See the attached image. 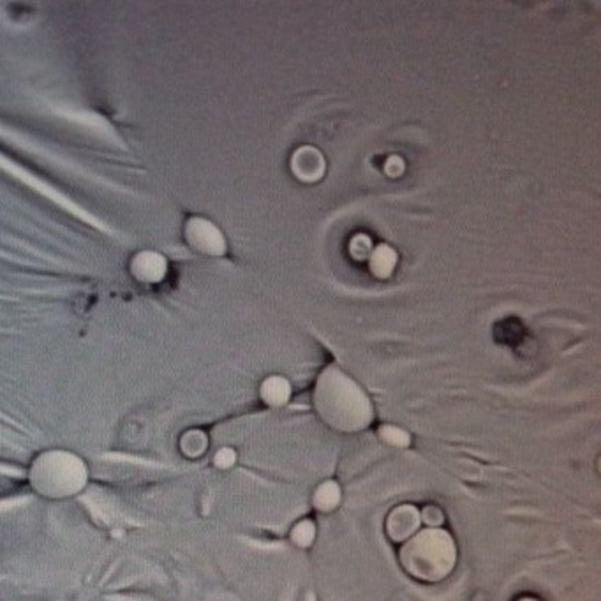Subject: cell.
<instances>
[{
	"instance_id": "6da1fadb",
	"label": "cell",
	"mask_w": 601,
	"mask_h": 601,
	"mask_svg": "<svg viewBox=\"0 0 601 601\" xmlns=\"http://www.w3.org/2000/svg\"><path fill=\"white\" fill-rule=\"evenodd\" d=\"M316 406L328 423L341 431H357L371 422V404L364 392L341 371L330 367L316 390Z\"/></svg>"
},
{
	"instance_id": "7a4b0ae2",
	"label": "cell",
	"mask_w": 601,
	"mask_h": 601,
	"mask_svg": "<svg viewBox=\"0 0 601 601\" xmlns=\"http://www.w3.org/2000/svg\"><path fill=\"white\" fill-rule=\"evenodd\" d=\"M453 561L455 545L452 538L439 529L423 531L402 550V563H406L409 572L423 579H438L448 575Z\"/></svg>"
},
{
	"instance_id": "3957f363",
	"label": "cell",
	"mask_w": 601,
	"mask_h": 601,
	"mask_svg": "<svg viewBox=\"0 0 601 601\" xmlns=\"http://www.w3.org/2000/svg\"><path fill=\"white\" fill-rule=\"evenodd\" d=\"M187 240L201 253L223 254L226 251L223 235L205 219H191L186 228Z\"/></svg>"
},
{
	"instance_id": "277c9868",
	"label": "cell",
	"mask_w": 601,
	"mask_h": 601,
	"mask_svg": "<svg viewBox=\"0 0 601 601\" xmlns=\"http://www.w3.org/2000/svg\"><path fill=\"white\" fill-rule=\"evenodd\" d=\"M291 170L297 175V179L304 182H316L325 173V159L312 147H302L295 152L291 159Z\"/></svg>"
},
{
	"instance_id": "5b68a950",
	"label": "cell",
	"mask_w": 601,
	"mask_h": 601,
	"mask_svg": "<svg viewBox=\"0 0 601 601\" xmlns=\"http://www.w3.org/2000/svg\"><path fill=\"white\" fill-rule=\"evenodd\" d=\"M133 274L136 279L145 282L161 281L166 272V261L156 253H141L134 258Z\"/></svg>"
},
{
	"instance_id": "8992f818",
	"label": "cell",
	"mask_w": 601,
	"mask_h": 601,
	"mask_svg": "<svg viewBox=\"0 0 601 601\" xmlns=\"http://www.w3.org/2000/svg\"><path fill=\"white\" fill-rule=\"evenodd\" d=\"M420 524V515L413 506H402L395 510L394 515L388 519V533L395 540L408 538L411 533H415L416 527Z\"/></svg>"
},
{
	"instance_id": "52a82bcc",
	"label": "cell",
	"mask_w": 601,
	"mask_h": 601,
	"mask_svg": "<svg viewBox=\"0 0 601 601\" xmlns=\"http://www.w3.org/2000/svg\"><path fill=\"white\" fill-rule=\"evenodd\" d=\"M369 258H371L372 274L379 277V279L390 277L394 272L395 265H397V253L390 245H378Z\"/></svg>"
},
{
	"instance_id": "ba28073f",
	"label": "cell",
	"mask_w": 601,
	"mask_h": 601,
	"mask_svg": "<svg viewBox=\"0 0 601 601\" xmlns=\"http://www.w3.org/2000/svg\"><path fill=\"white\" fill-rule=\"evenodd\" d=\"M261 397L270 406H282L291 397V386L288 381L279 376L268 378L261 386Z\"/></svg>"
},
{
	"instance_id": "9c48e42d",
	"label": "cell",
	"mask_w": 601,
	"mask_h": 601,
	"mask_svg": "<svg viewBox=\"0 0 601 601\" xmlns=\"http://www.w3.org/2000/svg\"><path fill=\"white\" fill-rule=\"evenodd\" d=\"M339 503H341V489L335 482L323 483L314 494V506L320 512H332Z\"/></svg>"
},
{
	"instance_id": "30bf717a",
	"label": "cell",
	"mask_w": 601,
	"mask_h": 601,
	"mask_svg": "<svg viewBox=\"0 0 601 601\" xmlns=\"http://www.w3.org/2000/svg\"><path fill=\"white\" fill-rule=\"evenodd\" d=\"M314 536H316V527L311 520L298 522L295 529L291 531V540L297 543L298 547H309L314 542Z\"/></svg>"
},
{
	"instance_id": "8fae6325",
	"label": "cell",
	"mask_w": 601,
	"mask_h": 601,
	"mask_svg": "<svg viewBox=\"0 0 601 601\" xmlns=\"http://www.w3.org/2000/svg\"><path fill=\"white\" fill-rule=\"evenodd\" d=\"M379 434H381V438L385 439L386 443H390V445L395 446H408L409 434L406 431H402L399 427H394V425H383L381 429H379Z\"/></svg>"
},
{
	"instance_id": "7c38bea8",
	"label": "cell",
	"mask_w": 601,
	"mask_h": 601,
	"mask_svg": "<svg viewBox=\"0 0 601 601\" xmlns=\"http://www.w3.org/2000/svg\"><path fill=\"white\" fill-rule=\"evenodd\" d=\"M349 253H351V256L355 260L367 258L372 253L371 238L367 237V235H357V237L351 240V244H349Z\"/></svg>"
},
{
	"instance_id": "4fadbf2b",
	"label": "cell",
	"mask_w": 601,
	"mask_h": 601,
	"mask_svg": "<svg viewBox=\"0 0 601 601\" xmlns=\"http://www.w3.org/2000/svg\"><path fill=\"white\" fill-rule=\"evenodd\" d=\"M235 461H237V453L230 450V448H224L221 452H217L216 464L219 468H230Z\"/></svg>"
},
{
	"instance_id": "5bb4252c",
	"label": "cell",
	"mask_w": 601,
	"mask_h": 601,
	"mask_svg": "<svg viewBox=\"0 0 601 601\" xmlns=\"http://www.w3.org/2000/svg\"><path fill=\"white\" fill-rule=\"evenodd\" d=\"M385 170L390 177H399L402 171L406 170V166L402 163L401 157H390V159L386 161Z\"/></svg>"
}]
</instances>
